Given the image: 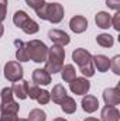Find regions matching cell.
<instances>
[{
    "instance_id": "cell-1",
    "label": "cell",
    "mask_w": 120,
    "mask_h": 121,
    "mask_svg": "<svg viewBox=\"0 0 120 121\" xmlns=\"http://www.w3.org/2000/svg\"><path fill=\"white\" fill-rule=\"evenodd\" d=\"M64 60H65V49L61 45H52L51 48H48V55L45 63V70L48 73H58L61 72L62 66H64Z\"/></svg>"
},
{
    "instance_id": "cell-2",
    "label": "cell",
    "mask_w": 120,
    "mask_h": 121,
    "mask_svg": "<svg viewBox=\"0 0 120 121\" xmlns=\"http://www.w3.org/2000/svg\"><path fill=\"white\" fill-rule=\"evenodd\" d=\"M72 60L79 66V72L85 78H92L95 75V68L92 63V55L85 48H78L72 52Z\"/></svg>"
},
{
    "instance_id": "cell-3",
    "label": "cell",
    "mask_w": 120,
    "mask_h": 121,
    "mask_svg": "<svg viewBox=\"0 0 120 121\" xmlns=\"http://www.w3.org/2000/svg\"><path fill=\"white\" fill-rule=\"evenodd\" d=\"M26 51H27L28 60H32L35 63H44L47 60L48 47L40 39H31L26 42Z\"/></svg>"
},
{
    "instance_id": "cell-4",
    "label": "cell",
    "mask_w": 120,
    "mask_h": 121,
    "mask_svg": "<svg viewBox=\"0 0 120 121\" xmlns=\"http://www.w3.org/2000/svg\"><path fill=\"white\" fill-rule=\"evenodd\" d=\"M23 66L20 62L17 60H9L6 65H4V78L9 80V82H18L23 79Z\"/></svg>"
},
{
    "instance_id": "cell-5",
    "label": "cell",
    "mask_w": 120,
    "mask_h": 121,
    "mask_svg": "<svg viewBox=\"0 0 120 121\" xmlns=\"http://www.w3.org/2000/svg\"><path fill=\"white\" fill-rule=\"evenodd\" d=\"M64 16H65V10H64V6L60 3H48V7H47V16H45V20L52 23V24H58L64 20Z\"/></svg>"
},
{
    "instance_id": "cell-6",
    "label": "cell",
    "mask_w": 120,
    "mask_h": 121,
    "mask_svg": "<svg viewBox=\"0 0 120 121\" xmlns=\"http://www.w3.org/2000/svg\"><path fill=\"white\" fill-rule=\"evenodd\" d=\"M89 89H90V82L85 76L75 78L72 82H69V90L75 96H85V94H88Z\"/></svg>"
},
{
    "instance_id": "cell-7",
    "label": "cell",
    "mask_w": 120,
    "mask_h": 121,
    "mask_svg": "<svg viewBox=\"0 0 120 121\" xmlns=\"http://www.w3.org/2000/svg\"><path fill=\"white\" fill-rule=\"evenodd\" d=\"M103 101L106 106H117L120 103V89L116 87H109L103 90Z\"/></svg>"
},
{
    "instance_id": "cell-8",
    "label": "cell",
    "mask_w": 120,
    "mask_h": 121,
    "mask_svg": "<svg viewBox=\"0 0 120 121\" xmlns=\"http://www.w3.org/2000/svg\"><path fill=\"white\" fill-rule=\"evenodd\" d=\"M48 38L55 44V45H61V47H65L71 42V38L69 35L62 30H50L48 31Z\"/></svg>"
},
{
    "instance_id": "cell-9",
    "label": "cell",
    "mask_w": 120,
    "mask_h": 121,
    "mask_svg": "<svg viewBox=\"0 0 120 121\" xmlns=\"http://www.w3.org/2000/svg\"><path fill=\"white\" fill-rule=\"evenodd\" d=\"M69 28L75 34H82L88 28V20L83 16H74L69 20Z\"/></svg>"
},
{
    "instance_id": "cell-10",
    "label": "cell",
    "mask_w": 120,
    "mask_h": 121,
    "mask_svg": "<svg viewBox=\"0 0 120 121\" xmlns=\"http://www.w3.org/2000/svg\"><path fill=\"white\" fill-rule=\"evenodd\" d=\"M32 82L38 86H48L51 83V73H48L45 69H34Z\"/></svg>"
},
{
    "instance_id": "cell-11",
    "label": "cell",
    "mask_w": 120,
    "mask_h": 121,
    "mask_svg": "<svg viewBox=\"0 0 120 121\" xmlns=\"http://www.w3.org/2000/svg\"><path fill=\"white\" fill-rule=\"evenodd\" d=\"M81 104H82L83 111H85V113H89V114L95 113V111L99 108V100H97L95 96H92V94H85V96H82Z\"/></svg>"
},
{
    "instance_id": "cell-12",
    "label": "cell",
    "mask_w": 120,
    "mask_h": 121,
    "mask_svg": "<svg viewBox=\"0 0 120 121\" xmlns=\"http://www.w3.org/2000/svg\"><path fill=\"white\" fill-rule=\"evenodd\" d=\"M92 63H93V68L97 69V72H107L110 69V59L106 56V55H93L92 56Z\"/></svg>"
},
{
    "instance_id": "cell-13",
    "label": "cell",
    "mask_w": 120,
    "mask_h": 121,
    "mask_svg": "<svg viewBox=\"0 0 120 121\" xmlns=\"http://www.w3.org/2000/svg\"><path fill=\"white\" fill-rule=\"evenodd\" d=\"M11 90L13 94L20 99V100H26L27 99V90H28V82L27 80H18V82H14L13 86H11Z\"/></svg>"
},
{
    "instance_id": "cell-14",
    "label": "cell",
    "mask_w": 120,
    "mask_h": 121,
    "mask_svg": "<svg viewBox=\"0 0 120 121\" xmlns=\"http://www.w3.org/2000/svg\"><path fill=\"white\" fill-rule=\"evenodd\" d=\"M102 121H119L120 120V113L116 106H105L100 113Z\"/></svg>"
},
{
    "instance_id": "cell-15",
    "label": "cell",
    "mask_w": 120,
    "mask_h": 121,
    "mask_svg": "<svg viewBox=\"0 0 120 121\" xmlns=\"http://www.w3.org/2000/svg\"><path fill=\"white\" fill-rule=\"evenodd\" d=\"M95 23L99 28L102 30H107L110 26H112V16L107 13V11H99L96 16H95Z\"/></svg>"
},
{
    "instance_id": "cell-16",
    "label": "cell",
    "mask_w": 120,
    "mask_h": 121,
    "mask_svg": "<svg viewBox=\"0 0 120 121\" xmlns=\"http://www.w3.org/2000/svg\"><path fill=\"white\" fill-rule=\"evenodd\" d=\"M20 111V106L17 101L13 100H9V101H1L0 104V113L1 114H18Z\"/></svg>"
},
{
    "instance_id": "cell-17",
    "label": "cell",
    "mask_w": 120,
    "mask_h": 121,
    "mask_svg": "<svg viewBox=\"0 0 120 121\" xmlns=\"http://www.w3.org/2000/svg\"><path fill=\"white\" fill-rule=\"evenodd\" d=\"M50 94H51L52 101L57 103V104H61V101L68 96V94H66V89H65L62 85H55V86L52 87V91H50Z\"/></svg>"
},
{
    "instance_id": "cell-18",
    "label": "cell",
    "mask_w": 120,
    "mask_h": 121,
    "mask_svg": "<svg viewBox=\"0 0 120 121\" xmlns=\"http://www.w3.org/2000/svg\"><path fill=\"white\" fill-rule=\"evenodd\" d=\"M16 45V58L17 62H28V56H27V51H26V42H23L21 39H16L14 41Z\"/></svg>"
},
{
    "instance_id": "cell-19",
    "label": "cell",
    "mask_w": 120,
    "mask_h": 121,
    "mask_svg": "<svg viewBox=\"0 0 120 121\" xmlns=\"http://www.w3.org/2000/svg\"><path fill=\"white\" fill-rule=\"evenodd\" d=\"M61 76H62V80L64 82H66V83L72 82L76 78V70H75L74 65H71V63L64 65L62 69H61Z\"/></svg>"
},
{
    "instance_id": "cell-20",
    "label": "cell",
    "mask_w": 120,
    "mask_h": 121,
    "mask_svg": "<svg viewBox=\"0 0 120 121\" xmlns=\"http://www.w3.org/2000/svg\"><path fill=\"white\" fill-rule=\"evenodd\" d=\"M61 110L65 113V114H74L76 111V101L75 99H72L71 96H66L62 101H61Z\"/></svg>"
},
{
    "instance_id": "cell-21",
    "label": "cell",
    "mask_w": 120,
    "mask_h": 121,
    "mask_svg": "<svg viewBox=\"0 0 120 121\" xmlns=\"http://www.w3.org/2000/svg\"><path fill=\"white\" fill-rule=\"evenodd\" d=\"M96 42H97V45H100L103 48H112L113 44H115V38L110 34L103 32V34H99L96 37Z\"/></svg>"
},
{
    "instance_id": "cell-22",
    "label": "cell",
    "mask_w": 120,
    "mask_h": 121,
    "mask_svg": "<svg viewBox=\"0 0 120 121\" xmlns=\"http://www.w3.org/2000/svg\"><path fill=\"white\" fill-rule=\"evenodd\" d=\"M21 30L24 31L26 34H28V35H32V34H37V32L40 31V26H38V23L34 21L32 18H28V20L23 24Z\"/></svg>"
},
{
    "instance_id": "cell-23",
    "label": "cell",
    "mask_w": 120,
    "mask_h": 121,
    "mask_svg": "<svg viewBox=\"0 0 120 121\" xmlns=\"http://www.w3.org/2000/svg\"><path fill=\"white\" fill-rule=\"evenodd\" d=\"M28 18H30V17H28V14H27L26 11L18 10V11H16V13H14V16H13V23H14V26H16V27L21 28V27H23V24H24Z\"/></svg>"
},
{
    "instance_id": "cell-24",
    "label": "cell",
    "mask_w": 120,
    "mask_h": 121,
    "mask_svg": "<svg viewBox=\"0 0 120 121\" xmlns=\"http://www.w3.org/2000/svg\"><path fill=\"white\" fill-rule=\"evenodd\" d=\"M27 120L28 121H45L47 120V114H45V111L41 110V108H34V110L30 111Z\"/></svg>"
},
{
    "instance_id": "cell-25",
    "label": "cell",
    "mask_w": 120,
    "mask_h": 121,
    "mask_svg": "<svg viewBox=\"0 0 120 121\" xmlns=\"http://www.w3.org/2000/svg\"><path fill=\"white\" fill-rule=\"evenodd\" d=\"M40 91H41V89H40V86H38V85H35V83L30 85V83H28L27 97H30L31 100H35V99H37V96L40 94Z\"/></svg>"
},
{
    "instance_id": "cell-26",
    "label": "cell",
    "mask_w": 120,
    "mask_h": 121,
    "mask_svg": "<svg viewBox=\"0 0 120 121\" xmlns=\"http://www.w3.org/2000/svg\"><path fill=\"white\" fill-rule=\"evenodd\" d=\"M35 100L38 101V104H48L50 100H51V94H50L48 90H41Z\"/></svg>"
},
{
    "instance_id": "cell-27",
    "label": "cell",
    "mask_w": 120,
    "mask_h": 121,
    "mask_svg": "<svg viewBox=\"0 0 120 121\" xmlns=\"http://www.w3.org/2000/svg\"><path fill=\"white\" fill-rule=\"evenodd\" d=\"M13 97H14V94H13L11 87H4V89L1 90V93H0V99H1V101L13 100Z\"/></svg>"
},
{
    "instance_id": "cell-28",
    "label": "cell",
    "mask_w": 120,
    "mask_h": 121,
    "mask_svg": "<svg viewBox=\"0 0 120 121\" xmlns=\"http://www.w3.org/2000/svg\"><path fill=\"white\" fill-rule=\"evenodd\" d=\"M110 68H112L113 73L120 75V55H116L113 59H110Z\"/></svg>"
},
{
    "instance_id": "cell-29",
    "label": "cell",
    "mask_w": 120,
    "mask_h": 121,
    "mask_svg": "<svg viewBox=\"0 0 120 121\" xmlns=\"http://www.w3.org/2000/svg\"><path fill=\"white\" fill-rule=\"evenodd\" d=\"M7 0H0V23L6 18L7 16Z\"/></svg>"
},
{
    "instance_id": "cell-30",
    "label": "cell",
    "mask_w": 120,
    "mask_h": 121,
    "mask_svg": "<svg viewBox=\"0 0 120 121\" xmlns=\"http://www.w3.org/2000/svg\"><path fill=\"white\" fill-rule=\"evenodd\" d=\"M26 3H27V6L28 7H31L34 11H37L45 1H42V0H26Z\"/></svg>"
},
{
    "instance_id": "cell-31",
    "label": "cell",
    "mask_w": 120,
    "mask_h": 121,
    "mask_svg": "<svg viewBox=\"0 0 120 121\" xmlns=\"http://www.w3.org/2000/svg\"><path fill=\"white\" fill-rule=\"evenodd\" d=\"M112 26L116 31H120V13L116 11V14L112 16Z\"/></svg>"
},
{
    "instance_id": "cell-32",
    "label": "cell",
    "mask_w": 120,
    "mask_h": 121,
    "mask_svg": "<svg viewBox=\"0 0 120 121\" xmlns=\"http://www.w3.org/2000/svg\"><path fill=\"white\" fill-rule=\"evenodd\" d=\"M106 6L112 10H116L119 11L120 9V0H106Z\"/></svg>"
},
{
    "instance_id": "cell-33",
    "label": "cell",
    "mask_w": 120,
    "mask_h": 121,
    "mask_svg": "<svg viewBox=\"0 0 120 121\" xmlns=\"http://www.w3.org/2000/svg\"><path fill=\"white\" fill-rule=\"evenodd\" d=\"M18 117L17 114H1L0 117V121H17Z\"/></svg>"
},
{
    "instance_id": "cell-34",
    "label": "cell",
    "mask_w": 120,
    "mask_h": 121,
    "mask_svg": "<svg viewBox=\"0 0 120 121\" xmlns=\"http://www.w3.org/2000/svg\"><path fill=\"white\" fill-rule=\"evenodd\" d=\"M3 34H4V26H3V24L0 23V38L3 37Z\"/></svg>"
},
{
    "instance_id": "cell-35",
    "label": "cell",
    "mask_w": 120,
    "mask_h": 121,
    "mask_svg": "<svg viewBox=\"0 0 120 121\" xmlns=\"http://www.w3.org/2000/svg\"><path fill=\"white\" fill-rule=\"evenodd\" d=\"M85 121H100V120H97L95 117H88V118H85Z\"/></svg>"
},
{
    "instance_id": "cell-36",
    "label": "cell",
    "mask_w": 120,
    "mask_h": 121,
    "mask_svg": "<svg viewBox=\"0 0 120 121\" xmlns=\"http://www.w3.org/2000/svg\"><path fill=\"white\" fill-rule=\"evenodd\" d=\"M52 121H68V120H65V118H54Z\"/></svg>"
},
{
    "instance_id": "cell-37",
    "label": "cell",
    "mask_w": 120,
    "mask_h": 121,
    "mask_svg": "<svg viewBox=\"0 0 120 121\" xmlns=\"http://www.w3.org/2000/svg\"><path fill=\"white\" fill-rule=\"evenodd\" d=\"M17 121H28V120H27V118H18Z\"/></svg>"
},
{
    "instance_id": "cell-38",
    "label": "cell",
    "mask_w": 120,
    "mask_h": 121,
    "mask_svg": "<svg viewBox=\"0 0 120 121\" xmlns=\"http://www.w3.org/2000/svg\"><path fill=\"white\" fill-rule=\"evenodd\" d=\"M42 1H45V0H42Z\"/></svg>"
}]
</instances>
